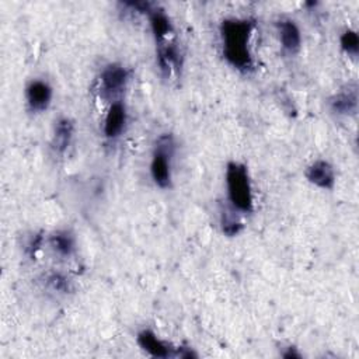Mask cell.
I'll use <instances>...</instances> for the list:
<instances>
[{
    "label": "cell",
    "mask_w": 359,
    "mask_h": 359,
    "mask_svg": "<svg viewBox=\"0 0 359 359\" xmlns=\"http://www.w3.org/2000/svg\"><path fill=\"white\" fill-rule=\"evenodd\" d=\"M254 22L241 18H226L220 25L223 56L238 70H250L252 67V56L250 52V36Z\"/></svg>",
    "instance_id": "cell-1"
},
{
    "label": "cell",
    "mask_w": 359,
    "mask_h": 359,
    "mask_svg": "<svg viewBox=\"0 0 359 359\" xmlns=\"http://www.w3.org/2000/svg\"><path fill=\"white\" fill-rule=\"evenodd\" d=\"M226 188L227 198L231 206L240 212H252V188L248 170L237 161L227 163L226 167Z\"/></svg>",
    "instance_id": "cell-2"
},
{
    "label": "cell",
    "mask_w": 359,
    "mask_h": 359,
    "mask_svg": "<svg viewBox=\"0 0 359 359\" xmlns=\"http://www.w3.org/2000/svg\"><path fill=\"white\" fill-rule=\"evenodd\" d=\"M174 153V140L171 135H163L157 139L150 163V175L160 188L171 187V156Z\"/></svg>",
    "instance_id": "cell-3"
},
{
    "label": "cell",
    "mask_w": 359,
    "mask_h": 359,
    "mask_svg": "<svg viewBox=\"0 0 359 359\" xmlns=\"http://www.w3.org/2000/svg\"><path fill=\"white\" fill-rule=\"evenodd\" d=\"M25 97L29 108L35 112L45 111L52 100V87L42 80H32L25 88Z\"/></svg>",
    "instance_id": "cell-4"
},
{
    "label": "cell",
    "mask_w": 359,
    "mask_h": 359,
    "mask_svg": "<svg viewBox=\"0 0 359 359\" xmlns=\"http://www.w3.org/2000/svg\"><path fill=\"white\" fill-rule=\"evenodd\" d=\"M330 108L338 115H355L358 111V87L348 84L330 98Z\"/></svg>",
    "instance_id": "cell-5"
},
{
    "label": "cell",
    "mask_w": 359,
    "mask_h": 359,
    "mask_svg": "<svg viewBox=\"0 0 359 359\" xmlns=\"http://www.w3.org/2000/svg\"><path fill=\"white\" fill-rule=\"evenodd\" d=\"M306 178L323 189H331L335 184V172L332 165L325 160H317L306 170Z\"/></svg>",
    "instance_id": "cell-6"
},
{
    "label": "cell",
    "mask_w": 359,
    "mask_h": 359,
    "mask_svg": "<svg viewBox=\"0 0 359 359\" xmlns=\"http://www.w3.org/2000/svg\"><path fill=\"white\" fill-rule=\"evenodd\" d=\"M129 80V72L119 63H109L101 72V84L107 93L121 91Z\"/></svg>",
    "instance_id": "cell-7"
},
{
    "label": "cell",
    "mask_w": 359,
    "mask_h": 359,
    "mask_svg": "<svg viewBox=\"0 0 359 359\" xmlns=\"http://www.w3.org/2000/svg\"><path fill=\"white\" fill-rule=\"evenodd\" d=\"M126 125V108L121 101L112 102L104 121V135L107 139H116Z\"/></svg>",
    "instance_id": "cell-8"
},
{
    "label": "cell",
    "mask_w": 359,
    "mask_h": 359,
    "mask_svg": "<svg viewBox=\"0 0 359 359\" xmlns=\"http://www.w3.org/2000/svg\"><path fill=\"white\" fill-rule=\"evenodd\" d=\"M137 344L139 346L146 351L149 355L154 356V358H170V356H175L174 349L167 345L165 342H163L160 338H157V335L150 331V330H143L137 334Z\"/></svg>",
    "instance_id": "cell-9"
},
{
    "label": "cell",
    "mask_w": 359,
    "mask_h": 359,
    "mask_svg": "<svg viewBox=\"0 0 359 359\" xmlns=\"http://www.w3.org/2000/svg\"><path fill=\"white\" fill-rule=\"evenodd\" d=\"M157 63L163 74L170 76L171 70H180L181 69V55L177 48L171 41L158 43L157 46Z\"/></svg>",
    "instance_id": "cell-10"
},
{
    "label": "cell",
    "mask_w": 359,
    "mask_h": 359,
    "mask_svg": "<svg viewBox=\"0 0 359 359\" xmlns=\"http://www.w3.org/2000/svg\"><path fill=\"white\" fill-rule=\"evenodd\" d=\"M279 41L282 48L289 53H296L300 49V29L293 20H280L278 22Z\"/></svg>",
    "instance_id": "cell-11"
},
{
    "label": "cell",
    "mask_w": 359,
    "mask_h": 359,
    "mask_svg": "<svg viewBox=\"0 0 359 359\" xmlns=\"http://www.w3.org/2000/svg\"><path fill=\"white\" fill-rule=\"evenodd\" d=\"M74 133V125L69 118H60L57 119L53 130L52 137V147L56 153H65L67 147L70 146V142L73 139Z\"/></svg>",
    "instance_id": "cell-12"
},
{
    "label": "cell",
    "mask_w": 359,
    "mask_h": 359,
    "mask_svg": "<svg viewBox=\"0 0 359 359\" xmlns=\"http://www.w3.org/2000/svg\"><path fill=\"white\" fill-rule=\"evenodd\" d=\"M149 20H150V27L156 38V42L163 43L170 41L168 36L172 34V25L168 17L164 14V11L153 7V10L149 13Z\"/></svg>",
    "instance_id": "cell-13"
},
{
    "label": "cell",
    "mask_w": 359,
    "mask_h": 359,
    "mask_svg": "<svg viewBox=\"0 0 359 359\" xmlns=\"http://www.w3.org/2000/svg\"><path fill=\"white\" fill-rule=\"evenodd\" d=\"M52 250L60 257H70L74 252V237L67 230H57L49 237Z\"/></svg>",
    "instance_id": "cell-14"
},
{
    "label": "cell",
    "mask_w": 359,
    "mask_h": 359,
    "mask_svg": "<svg viewBox=\"0 0 359 359\" xmlns=\"http://www.w3.org/2000/svg\"><path fill=\"white\" fill-rule=\"evenodd\" d=\"M339 43H341V48H342V50L345 53H348L351 56H356L358 55V52H359V38H358L356 31L346 29L341 35Z\"/></svg>",
    "instance_id": "cell-15"
},
{
    "label": "cell",
    "mask_w": 359,
    "mask_h": 359,
    "mask_svg": "<svg viewBox=\"0 0 359 359\" xmlns=\"http://www.w3.org/2000/svg\"><path fill=\"white\" fill-rule=\"evenodd\" d=\"M220 223H222V230L226 236H236L243 229L241 222H238L236 217L230 216L227 212H222Z\"/></svg>",
    "instance_id": "cell-16"
},
{
    "label": "cell",
    "mask_w": 359,
    "mask_h": 359,
    "mask_svg": "<svg viewBox=\"0 0 359 359\" xmlns=\"http://www.w3.org/2000/svg\"><path fill=\"white\" fill-rule=\"evenodd\" d=\"M46 283L52 290L59 293H67L70 290V282L62 273H50L46 278Z\"/></svg>",
    "instance_id": "cell-17"
},
{
    "label": "cell",
    "mask_w": 359,
    "mask_h": 359,
    "mask_svg": "<svg viewBox=\"0 0 359 359\" xmlns=\"http://www.w3.org/2000/svg\"><path fill=\"white\" fill-rule=\"evenodd\" d=\"M41 244H42V236L41 234L34 236V238H32V241L29 243V247H28V251H29L31 257L35 255V251L41 247Z\"/></svg>",
    "instance_id": "cell-18"
},
{
    "label": "cell",
    "mask_w": 359,
    "mask_h": 359,
    "mask_svg": "<svg viewBox=\"0 0 359 359\" xmlns=\"http://www.w3.org/2000/svg\"><path fill=\"white\" fill-rule=\"evenodd\" d=\"M283 358H286V359H290V358H302V355H300L299 352H296L294 348H289L287 352L283 353Z\"/></svg>",
    "instance_id": "cell-19"
}]
</instances>
